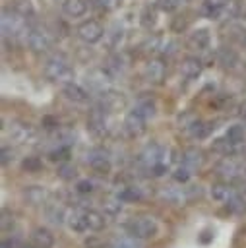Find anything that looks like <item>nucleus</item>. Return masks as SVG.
<instances>
[{
  "instance_id": "obj_17",
  "label": "nucleus",
  "mask_w": 246,
  "mask_h": 248,
  "mask_svg": "<svg viewBox=\"0 0 246 248\" xmlns=\"http://www.w3.org/2000/svg\"><path fill=\"white\" fill-rule=\"evenodd\" d=\"M31 242H33V246H37V248H52V244H54V234H52L48 229L39 227V229H35V231L31 232Z\"/></svg>"
},
{
  "instance_id": "obj_15",
  "label": "nucleus",
  "mask_w": 246,
  "mask_h": 248,
  "mask_svg": "<svg viewBox=\"0 0 246 248\" xmlns=\"http://www.w3.org/2000/svg\"><path fill=\"white\" fill-rule=\"evenodd\" d=\"M209 31L207 29H196V31H192L190 35H188V41H186V45H188V48L190 50H205L207 46H209Z\"/></svg>"
},
{
  "instance_id": "obj_39",
  "label": "nucleus",
  "mask_w": 246,
  "mask_h": 248,
  "mask_svg": "<svg viewBox=\"0 0 246 248\" xmlns=\"http://www.w3.org/2000/svg\"><path fill=\"white\" fill-rule=\"evenodd\" d=\"M118 2L120 0H95V6L103 12H112L114 8H118Z\"/></svg>"
},
{
  "instance_id": "obj_10",
  "label": "nucleus",
  "mask_w": 246,
  "mask_h": 248,
  "mask_svg": "<svg viewBox=\"0 0 246 248\" xmlns=\"http://www.w3.org/2000/svg\"><path fill=\"white\" fill-rule=\"evenodd\" d=\"M163 155H165V149H163L159 143H151V145H147V147L141 151V155H139V163H141L145 169L151 170L155 165L165 163Z\"/></svg>"
},
{
  "instance_id": "obj_27",
  "label": "nucleus",
  "mask_w": 246,
  "mask_h": 248,
  "mask_svg": "<svg viewBox=\"0 0 246 248\" xmlns=\"http://www.w3.org/2000/svg\"><path fill=\"white\" fill-rule=\"evenodd\" d=\"M227 207H229L232 213H236V215L246 213V202H244V198H242V196H238V194H234V196L227 202Z\"/></svg>"
},
{
  "instance_id": "obj_9",
  "label": "nucleus",
  "mask_w": 246,
  "mask_h": 248,
  "mask_svg": "<svg viewBox=\"0 0 246 248\" xmlns=\"http://www.w3.org/2000/svg\"><path fill=\"white\" fill-rule=\"evenodd\" d=\"M143 76H145V79H147L149 83H153V85L163 83V79H165V76H167V66H165V62H163L161 58H151V60L145 64Z\"/></svg>"
},
{
  "instance_id": "obj_14",
  "label": "nucleus",
  "mask_w": 246,
  "mask_h": 248,
  "mask_svg": "<svg viewBox=\"0 0 246 248\" xmlns=\"http://www.w3.org/2000/svg\"><path fill=\"white\" fill-rule=\"evenodd\" d=\"M62 93L66 95V99H70V101H74V103L83 105V103H87V101H89V93H91V91L83 89V87H81V85H77L76 81H70V83H64Z\"/></svg>"
},
{
  "instance_id": "obj_43",
  "label": "nucleus",
  "mask_w": 246,
  "mask_h": 248,
  "mask_svg": "<svg viewBox=\"0 0 246 248\" xmlns=\"http://www.w3.org/2000/svg\"><path fill=\"white\" fill-rule=\"evenodd\" d=\"M0 227L6 231V229H10V227H14V215L10 213V211H2V219H0Z\"/></svg>"
},
{
  "instance_id": "obj_36",
  "label": "nucleus",
  "mask_w": 246,
  "mask_h": 248,
  "mask_svg": "<svg viewBox=\"0 0 246 248\" xmlns=\"http://www.w3.org/2000/svg\"><path fill=\"white\" fill-rule=\"evenodd\" d=\"M172 178H174L176 182H188V180H190V169H188L186 165H180V167L172 172Z\"/></svg>"
},
{
  "instance_id": "obj_37",
  "label": "nucleus",
  "mask_w": 246,
  "mask_h": 248,
  "mask_svg": "<svg viewBox=\"0 0 246 248\" xmlns=\"http://www.w3.org/2000/svg\"><path fill=\"white\" fill-rule=\"evenodd\" d=\"M58 176H62L64 180H70V178L76 176V169H74L70 163H62V165L58 167Z\"/></svg>"
},
{
  "instance_id": "obj_26",
  "label": "nucleus",
  "mask_w": 246,
  "mask_h": 248,
  "mask_svg": "<svg viewBox=\"0 0 246 248\" xmlns=\"http://www.w3.org/2000/svg\"><path fill=\"white\" fill-rule=\"evenodd\" d=\"M231 143H234V145H240L242 141H244V126H240V124H234V126H231L229 130H227V136H225Z\"/></svg>"
},
{
  "instance_id": "obj_45",
  "label": "nucleus",
  "mask_w": 246,
  "mask_h": 248,
  "mask_svg": "<svg viewBox=\"0 0 246 248\" xmlns=\"http://www.w3.org/2000/svg\"><path fill=\"white\" fill-rule=\"evenodd\" d=\"M238 114H240V116L244 118V122H246V101L240 105V112H238Z\"/></svg>"
},
{
  "instance_id": "obj_42",
  "label": "nucleus",
  "mask_w": 246,
  "mask_h": 248,
  "mask_svg": "<svg viewBox=\"0 0 246 248\" xmlns=\"http://www.w3.org/2000/svg\"><path fill=\"white\" fill-rule=\"evenodd\" d=\"M76 190H77L79 194H91V192H93V182H91V180H79V182L76 184Z\"/></svg>"
},
{
  "instance_id": "obj_11",
  "label": "nucleus",
  "mask_w": 246,
  "mask_h": 248,
  "mask_svg": "<svg viewBox=\"0 0 246 248\" xmlns=\"http://www.w3.org/2000/svg\"><path fill=\"white\" fill-rule=\"evenodd\" d=\"M145 122H147V118H145L143 114H139V112L134 108V110H130V112L126 114V118H124V128H126V132H128L132 138H138V136H141V134L145 132Z\"/></svg>"
},
{
  "instance_id": "obj_18",
  "label": "nucleus",
  "mask_w": 246,
  "mask_h": 248,
  "mask_svg": "<svg viewBox=\"0 0 246 248\" xmlns=\"http://www.w3.org/2000/svg\"><path fill=\"white\" fill-rule=\"evenodd\" d=\"M23 200L29 205H43L46 202V190L43 186H27L23 190Z\"/></svg>"
},
{
  "instance_id": "obj_4",
  "label": "nucleus",
  "mask_w": 246,
  "mask_h": 248,
  "mask_svg": "<svg viewBox=\"0 0 246 248\" xmlns=\"http://www.w3.org/2000/svg\"><path fill=\"white\" fill-rule=\"evenodd\" d=\"M110 83H112V74L107 68H97L87 74V85L91 93L105 95L107 91H110Z\"/></svg>"
},
{
  "instance_id": "obj_46",
  "label": "nucleus",
  "mask_w": 246,
  "mask_h": 248,
  "mask_svg": "<svg viewBox=\"0 0 246 248\" xmlns=\"http://www.w3.org/2000/svg\"><path fill=\"white\" fill-rule=\"evenodd\" d=\"M200 240H201V242H209V240H211V232H209V231H205V232H203V236H201Z\"/></svg>"
},
{
  "instance_id": "obj_41",
  "label": "nucleus",
  "mask_w": 246,
  "mask_h": 248,
  "mask_svg": "<svg viewBox=\"0 0 246 248\" xmlns=\"http://www.w3.org/2000/svg\"><path fill=\"white\" fill-rule=\"evenodd\" d=\"M118 198H120L122 202H124V200H139V198H141V192H139L138 188H128V190H124Z\"/></svg>"
},
{
  "instance_id": "obj_31",
  "label": "nucleus",
  "mask_w": 246,
  "mask_h": 248,
  "mask_svg": "<svg viewBox=\"0 0 246 248\" xmlns=\"http://www.w3.org/2000/svg\"><path fill=\"white\" fill-rule=\"evenodd\" d=\"M46 215H48V219L52 221V223H62L64 221V211H62V207H58V205H48L46 207Z\"/></svg>"
},
{
  "instance_id": "obj_28",
  "label": "nucleus",
  "mask_w": 246,
  "mask_h": 248,
  "mask_svg": "<svg viewBox=\"0 0 246 248\" xmlns=\"http://www.w3.org/2000/svg\"><path fill=\"white\" fill-rule=\"evenodd\" d=\"M134 108H136L139 114H143L145 118H153V116H155V105H153L151 99H141Z\"/></svg>"
},
{
  "instance_id": "obj_5",
  "label": "nucleus",
  "mask_w": 246,
  "mask_h": 248,
  "mask_svg": "<svg viewBox=\"0 0 246 248\" xmlns=\"http://www.w3.org/2000/svg\"><path fill=\"white\" fill-rule=\"evenodd\" d=\"M159 231V225L153 217H138L132 223H128V232L136 238H151Z\"/></svg>"
},
{
  "instance_id": "obj_47",
  "label": "nucleus",
  "mask_w": 246,
  "mask_h": 248,
  "mask_svg": "<svg viewBox=\"0 0 246 248\" xmlns=\"http://www.w3.org/2000/svg\"><path fill=\"white\" fill-rule=\"evenodd\" d=\"M33 248H37V246H33Z\"/></svg>"
},
{
  "instance_id": "obj_3",
  "label": "nucleus",
  "mask_w": 246,
  "mask_h": 248,
  "mask_svg": "<svg viewBox=\"0 0 246 248\" xmlns=\"http://www.w3.org/2000/svg\"><path fill=\"white\" fill-rule=\"evenodd\" d=\"M201 14L215 21L231 19L238 14V4L234 0H205L201 4Z\"/></svg>"
},
{
  "instance_id": "obj_6",
  "label": "nucleus",
  "mask_w": 246,
  "mask_h": 248,
  "mask_svg": "<svg viewBox=\"0 0 246 248\" xmlns=\"http://www.w3.org/2000/svg\"><path fill=\"white\" fill-rule=\"evenodd\" d=\"M76 35H77L83 43H87V45H95V43H99V41L103 39L105 29H103V25H101L99 21H95V19H87V21H83V23L77 25Z\"/></svg>"
},
{
  "instance_id": "obj_25",
  "label": "nucleus",
  "mask_w": 246,
  "mask_h": 248,
  "mask_svg": "<svg viewBox=\"0 0 246 248\" xmlns=\"http://www.w3.org/2000/svg\"><path fill=\"white\" fill-rule=\"evenodd\" d=\"M68 225H70V229L76 231V232H83V231H87L83 211H74V213L68 217Z\"/></svg>"
},
{
  "instance_id": "obj_19",
  "label": "nucleus",
  "mask_w": 246,
  "mask_h": 248,
  "mask_svg": "<svg viewBox=\"0 0 246 248\" xmlns=\"http://www.w3.org/2000/svg\"><path fill=\"white\" fill-rule=\"evenodd\" d=\"M62 12L68 17H81L87 12V4H85V0H64Z\"/></svg>"
},
{
  "instance_id": "obj_32",
  "label": "nucleus",
  "mask_w": 246,
  "mask_h": 248,
  "mask_svg": "<svg viewBox=\"0 0 246 248\" xmlns=\"http://www.w3.org/2000/svg\"><path fill=\"white\" fill-rule=\"evenodd\" d=\"M110 248H141V246L136 242V236H132V238L124 236V238H116Z\"/></svg>"
},
{
  "instance_id": "obj_2",
  "label": "nucleus",
  "mask_w": 246,
  "mask_h": 248,
  "mask_svg": "<svg viewBox=\"0 0 246 248\" xmlns=\"http://www.w3.org/2000/svg\"><path fill=\"white\" fill-rule=\"evenodd\" d=\"M45 76L58 83H70L76 79V72L62 54H54L45 64Z\"/></svg>"
},
{
  "instance_id": "obj_35",
  "label": "nucleus",
  "mask_w": 246,
  "mask_h": 248,
  "mask_svg": "<svg viewBox=\"0 0 246 248\" xmlns=\"http://www.w3.org/2000/svg\"><path fill=\"white\" fill-rule=\"evenodd\" d=\"M41 167H43V163H41L39 157H27V159L23 161V169H25L27 172H37Z\"/></svg>"
},
{
  "instance_id": "obj_30",
  "label": "nucleus",
  "mask_w": 246,
  "mask_h": 248,
  "mask_svg": "<svg viewBox=\"0 0 246 248\" xmlns=\"http://www.w3.org/2000/svg\"><path fill=\"white\" fill-rule=\"evenodd\" d=\"M122 64H124L122 56H120V54H112V56L108 58V62H107V70H108V72L114 76V74L122 72Z\"/></svg>"
},
{
  "instance_id": "obj_8",
  "label": "nucleus",
  "mask_w": 246,
  "mask_h": 248,
  "mask_svg": "<svg viewBox=\"0 0 246 248\" xmlns=\"http://www.w3.org/2000/svg\"><path fill=\"white\" fill-rule=\"evenodd\" d=\"M37 138V132L33 130L31 124L25 122H14L10 126V140L15 143H33Z\"/></svg>"
},
{
  "instance_id": "obj_40",
  "label": "nucleus",
  "mask_w": 246,
  "mask_h": 248,
  "mask_svg": "<svg viewBox=\"0 0 246 248\" xmlns=\"http://www.w3.org/2000/svg\"><path fill=\"white\" fill-rule=\"evenodd\" d=\"M14 161V151H12V147H2L0 149V163L6 167V165H10Z\"/></svg>"
},
{
  "instance_id": "obj_21",
  "label": "nucleus",
  "mask_w": 246,
  "mask_h": 248,
  "mask_svg": "<svg viewBox=\"0 0 246 248\" xmlns=\"http://www.w3.org/2000/svg\"><path fill=\"white\" fill-rule=\"evenodd\" d=\"M203 163V153L198 147H186L182 151V165H186L188 169H196Z\"/></svg>"
},
{
  "instance_id": "obj_12",
  "label": "nucleus",
  "mask_w": 246,
  "mask_h": 248,
  "mask_svg": "<svg viewBox=\"0 0 246 248\" xmlns=\"http://www.w3.org/2000/svg\"><path fill=\"white\" fill-rule=\"evenodd\" d=\"M87 128H89L95 136H105V134H107V120H105V108H103V107H95V108L89 112Z\"/></svg>"
},
{
  "instance_id": "obj_44",
  "label": "nucleus",
  "mask_w": 246,
  "mask_h": 248,
  "mask_svg": "<svg viewBox=\"0 0 246 248\" xmlns=\"http://www.w3.org/2000/svg\"><path fill=\"white\" fill-rule=\"evenodd\" d=\"M43 124H45V128H46V130H52V128H56V126H58V122H56L54 118H50V116L43 118Z\"/></svg>"
},
{
  "instance_id": "obj_22",
  "label": "nucleus",
  "mask_w": 246,
  "mask_h": 248,
  "mask_svg": "<svg viewBox=\"0 0 246 248\" xmlns=\"http://www.w3.org/2000/svg\"><path fill=\"white\" fill-rule=\"evenodd\" d=\"M89 167L97 172H108L110 170V161L105 153H91L89 155Z\"/></svg>"
},
{
  "instance_id": "obj_13",
  "label": "nucleus",
  "mask_w": 246,
  "mask_h": 248,
  "mask_svg": "<svg viewBox=\"0 0 246 248\" xmlns=\"http://www.w3.org/2000/svg\"><path fill=\"white\" fill-rule=\"evenodd\" d=\"M215 170H217V174H219L221 178H225V180H232V178H236V176H238L240 167H238V163H236L234 159H231L229 155H225V157L217 163Z\"/></svg>"
},
{
  "instance_id": "obj_24",
  "label": "nucleus",
  "mask_w": 246,
  "mask_h": 248,
  "mask_svg": "<svg viewBox=\"0 0 246 248\" xmlns=\"http://www.w3.org/2000/svg\"><path fill=\"white\" fill-rule=\"evenodd\" d=\"M186 130H188V134L192 136V138H205L207 134H209V126L205 124V122H201V120H194L192 124H188V126H184Z\"/></svg>"
},
{
  "instance_id": "obj_34",
  "label": "nucleus",
  "mask_w": 246,
  "mask_h": 248,
  "mask_svg": "<svg viewBox=\"0 0 246 248\" xmlns=\"http://www.w3.org/2000/svg\"><path fill=\"white\" fill-rule=\"evenodd\" d=\"M182 4H184V0H157V6L163 12H172V10L180 8Z\"/></svg>"
},
{
  "instance_id": "obj_1",
  "label": "nucleus",
  "mask_w": 246,
  "mask_h": 248,
  "mask_svg": "<svg viewBox=\"0 0 246 248\" xmlns=\"http://www.w3.org/2000/svg\"><path fill=\"white\" fill-rule=\"evenodd\" d=\"M2 39L10 41V43H17V41H25L27 43V35L29 29L27 27V17H23L19 12L12 10H4L2 12Z\"/></svg>"
},
{
  "instance_id": "obj_33",
  "label": "nucleus",
  "mask_w": 246,
  "mask_h": 248,
  "mask_svg": "<svg viewBox=\"0 0 246 248\" xmlns=\"http://www.w3.org/2000/svg\"><path fill=\"white\" fill-rule=\"evenodd\" d=\"M48 157H50L52 161H66V159L70 157V147H66V145H58L56 149L50 151Z\"/></svg>"
},
{
  "instance_id": "obj_20",
  "label": "nucleus",
  "mask_w": 246,
  "mask_h": 248,
  "mask_svg": "<svg viewBox=\"0 0 246 248\" xmlns=\"http://www.w3.org/2000/svg\"><path fill=\"white\" fill-rule=\"evenodd\" d=\"M83 217H85V225L89 231H103L105 225H107V219L103 213L95 211V209H87L83 211Z\"/></svg>"
},
{
  "instance_id": "obj_23",
  "label": "nucleus",
  "mask_w": 246,
  "mask_h": 248,
  "mask_svg": "<svg viewBox=\"0 0 246 248\" xmlns=\"http://www.w3.org/2000/svg\"><path fill=\"white\" fill-rule=\"evenodd\" d=\"M234 194L236 192H232V188L229 184H213V188H211V196L217 202H225L227 203Z\"/></svg>"
},
{
  "instance_id": "obj_29",
  "label": "nucleus",
  "mask_w": 246,
  "mask_h": 248,
  "mask_svg": "<svg viewBox=\"0 0 246 248\" xmlns=\"http://www.w3.org/2000/svg\"><path fill=\"white\" fill-rule=\"evenodd\" d=\"M219 60H221V64H223L225 68H232L238 58H236L234 50H231V48H221V50H219Z\"/></svg>"
},
{
  "instance_id": "obj_16",
  "label": "nucleus",
  "mask_w": 246,
  "mask_h": 248,
  "mask_svg": "<svg viewBox=\"0 0 246 248\" xmlns=\"http://www.w3.org/2000/svg\"><path fill=\"white\" fill-rule=\"evenodd\" d=\"M203 70V64L200 58L196 56H186L182 62H180V74L186 78V79H196Z\"/></svg>"
},
{
  "instance_id": "obj_38",
  "label": "nucleus",
  "mask_w": 246,
  "mask_h": 248,
  "mask_svg": "<svg viewBox=\"0 0 246 248\" xmlns=\"http://www.w3.org/2000/svg\"><path fill=\"white\" fill-rule=\"evenodd\" d=\"M105 209H107L108 213H112V215L120 213V211H122V200H120V198H116V200H107V202H105Z\"/></svg>"
},
{
  "instance_id": "obj_7",
  "label": "nucleus",
  "mask_w": 246,
  "mask_h": 248,
  "mask_svg": "<svg viewBox=\"0 0 246 248\" xmlns=\"http://www.w3.org/2000/svg\"><path fill=\"white\" fill-rule=\"evenodd\" d=\"M27 45L33 52H46L52 45V39H50V33L43 27H31L29 29V35H27Z\"/></svg>"
}]
</instances>
